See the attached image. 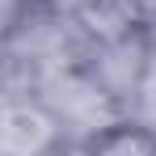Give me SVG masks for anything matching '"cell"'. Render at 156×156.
I'll use <instances>...</instances> for the list:
<instances>
[{
  "mask_svg": "<svg viewBox=\"0 0 156 156\" xmlns=\"http://www.w3.org/2000/svg\"><path fill=\"white\" fill-rule=\"evenodd\" d=\"M101 156H148V148H144V139L127 135V139H114V144H110Z\"/></svg>",
  "mask_w": 156,
  "mask_h": 156,
  "instance_id": "3",
  "label": "cell"
},
{
  "mask_svg": "<svg viewBox=\"0 0 156 156\" xmlns=\"http://www.w3.org/2000/svg\"><path fill=\"white\" fill-rule=\"evenodd\" d=\"M55 101L63 105L68 114H84V118H97L101 114V97L89 89V84H59V93H55Z\"/></svg>",
  "mask_w": 156,
  "mask_h": 156,
  "instance_id": "2",
  "label": "cell"
},
{
  "mask_svg": "<svg viewBox=\"0 0 156 156\" xmlns=\"http://www.w3.org/2000/svg\"><path fill=\"white\" fill-rule=\"evenodd\" d=\"M51 139V122L30 110V105H13L0 114V152L4 156H38Z\"/></svg>",
  "mask_w": 156,
  "mask_h": 156,
  "instance_id": "1",
  "label": "cell"
},
{
  "mask_svg": "<svg viewBox=\"0 0 156 156\" xmlns=\"http://www.w3.org/2000/svg\"><path fill=\"white\" fill-rule=\"evenodd\" d=\"M139 97H144V114L156 122V63L148 68V76H144V93Z\"/></svg>",
  "mask_w": 156,
  "mask_h": 156,
  "instance_id": "4",
  "label": "cell"
}]
</instances>
